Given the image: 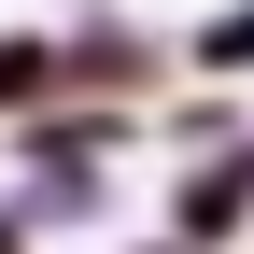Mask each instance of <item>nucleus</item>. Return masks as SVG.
I'll use <instances>...</instances> for the list:
<instances>
[{"mask_svg":"<svg viewBox=\"0 0 254 254\" xmlns=\"http://www.w3.org/2000/svg\"><path fill=\"white\" fill-rule=\"evenodd\" d=\"M155 226L198 240V254H226V240L254 226V127H240V141H212V155H184L170 198H155Z\"/></svg>","mask_w":254,"mask_h":254,"instance_id":"nucleus-1","label":"nucleus"},{"mask_svg":"<svg viewBox=\"0 0 254 254\" xmlns=\"http://www.w3.org/2000/svg\"><path fill=\"white\" fill-rule=\"evenodd\" d=\"M184 71L198 85H254V0H212V14L184 28Z\"/></svg>","mask_w":254,"mask_h":254,"instance_id":"nucleus-2","label":"nucleus"},{"mask_svg":"<svg viewBox=\"0 0 254 254\" xmlns=\"http://www.w3.org/2000/svg\"><path fill=\"white\" fill-rule=\"evenodd\" d=\"M155 127H170V155H212V141H240V99H226V85H212V99H170V113H155Z\"/></svg>","mask_w":254,"mask_h":254,"instance_id":"nucleus-3","label":"nucleus"},{"mask_svg":"<svg viewBox=\"0 0 254 254\" xmlns=\"http://www.w3.org/2000/svg\"><path fill=\"white\" fill-rule=\"evenodd\" d=\"M0 254H28V212H14V198H0Z\"/></svg>","mask_w":254,"mask_h":254,"instance_id":"nucleus-4","label":"nucleus"},{"mask_svg":"<svg viewBox=\"0 0 254 254\" xmlns=\"http://www.w3.org/2000/svg\"><path fill=\"white\" fill-rule=\"evenodd\" d=\"M127 254H198V240H170V226H155V240H127Z\"/></svg>","mask_w":254,"mask_h":254,"instance_id":"nucleus-5","label":"nucleus"}]
</instances>
